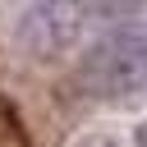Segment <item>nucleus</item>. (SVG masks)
I'll return each mask as SVG.
<instances>
[{
  "instance_id": "nucleus-1",
  "label": "nucleus",
  "mask_w": 147,
  "mask_h": 147,
  "mask_svg": "<svg viewBox=\"0 0 147 147\" xmlns=\"http://www.w3.org/2000/svg\"><path fill=\"white\" fill-rule=\"evenodd\" d=\"M78 78L96 96H129L147 87V32H110L92 46Z\"/></svg>"
},
{
  "instance_id": "nucleus-2",
  "label": "nucleus",
  "mask_w": 147,
  "mask_h": 147,
  "mask_svg": "<svg viewBox=\"0 0 147 147\" xmlns=\"http://www.w3.org/2000/svg\"><path fill=\"white\" fill-rule=\"evenodd\" d=\"M83 32V5L78 0H41L18 18V46L37 60L64 55Z\"/></svg>"
}]
</instances>
